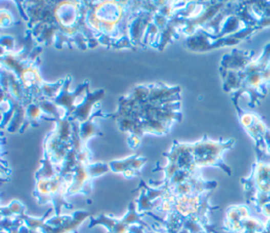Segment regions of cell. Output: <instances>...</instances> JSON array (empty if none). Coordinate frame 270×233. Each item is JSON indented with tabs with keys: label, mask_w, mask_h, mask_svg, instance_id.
I'll return each mask as SVG.
<instances>
[{
	"label": "cell",
	"mask_w": 270,
	"mask_h": 233,
	"mask_svg": "<svg viewBox=\"0 0 270 233\" xmlns=\"http://www.w3.org/2000/svg\"><path fill=\"white\" fill-rule=\"evenodd\" d=\"M235 143L233 138L228 140L214 141L207 137L192 145V154L194 163L197 167L201 166H224L222 154L225 150L230 149Z\"/></svg>",
	"instance_id": "6da1fadb"
},
{
	"label": "cell",
	"mask_w": 270,
	"mask_h": 233,
	"mask_svg": "<svg viewBox=\"0 0 270 233\" xmlns=\"http://www.w3.org/2000/svg\"><path fill=\"white\" fill-rule=\"evenodd\" d=\"M255 55V52H242L239 50H233L231 54H227L224 56L222 63H221V73H225L227 71L233 72H242L244 71L247 66L251 62V58Z\"/></svg>",
	"instance_id": "7a4b0ae2"
},
{
	"label": "cell",
	"mask_w": 270,
	"mask_h": 233,
	"mask_svg": "<svg viewBox=\"0 0 270 233\" xmlns=\"http://www.w3.org/2000/svg\"><path fill=\"white\" fill-rule=\"evenodd\" d=\"M103 94V91H99V92H95L92 95H88L87 98L84 100V102L81 104H79L80 107H78L76 111H75V116L79 118V120H85L88 118V114L90 116V112H91L92 109V104L96 101L99 100L101 98Z\"/></svg>",
	"instance_id": "3957f363"
}]
</instances>
